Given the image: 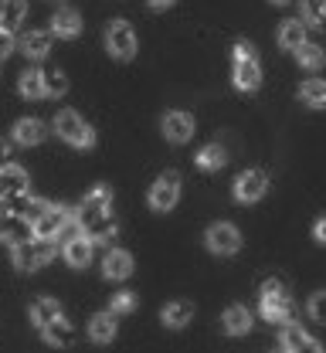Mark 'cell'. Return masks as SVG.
<instances>
[{
  "label": "cell",
  "instance_id": "6da1fadb",
  "mask_svg": "<svg viewBox=\"0 0 326 353\" xmlns=\"http://www.w3.org/2000/svg\"><path fill=\"white\" fill-rule=\"evenodd\" d=\"M234 85L241 92H255L262 85V65H258V54L248 41L234 44Z\"/></svg>",
  "mask_w": 326,
  "mask_h": 353
},
{
  "label": "cell",
  "instance_id": "7a4b0ae2",
  "mask_svg": "<svg viewBox=\"0 0 326 353\" xmlns=\"http://www.w3.org/2000/svg\"><path fill=\"white\" fill-rule=\"evenodd\" d=\"M54 130H58V136H61L65 143H72V146H79V150H89L95 143L92 126H89L79 112H72V109H61V112L54 116Z\"/></svg>",
  "mask_w": 326,
  "mask_h": 353
},
{
  "label": "cell",
  "instance_id": "3957f363",
  "mask_svg": "<svg viewBox=\"0 0 326 353\" xmlns=\"http://www.w3.org/2000/svg\"><path fill=\"white\" fill-rule=\"evenodd\" d=\"M292 312H296V306H292V299L285 296L282 282L269 279V282L262 285V316H265L269 323H289Z\"/></svg>",
  "mask_w": 326,
  "mask_h": 353
},
{
  "label": "cell",
  "instance_id": "277c9868",
  "mask_svg": "<svg viewBox=\"0 0 326 353\" xmlns=\"http://www.w3.org/2000/svg\"><path fill=\"white\" fill-rule=\"evenodd\" d=\"M51 259H54V241H45V238H31V241L14 248V265L21 272H34V268H41Z\"/></svg>",
  "mask_w": 326,
  "mask_h": 353
},
{
  "label": "cell",
  "instance_id": "5b68a950",
  "mask_svg": "<svg viewBox=\"0 0 326 353\" xmlns=\"http://www.w3.org/2000/svg\"><path fill=\"white\" fill-rule=\"evenodd\" d=\"M105 48H109L112 58L130 61V58L136 54V34H133V28H130L126 21H112V24L105 28Z\"/></svg>",
  "mask_w": 326,
  "mask_h": 353
},
{
  "label": "cell",
  "instance_id": "8992f818",
  "mask_svg": "<svg viewBox=\"0 0 326 353\" xmlns=\"http://www.w3.org/2000/svg\"><path fill=\"white\" fill-rule=\"evenodd\" d=\"M181 201V174L167 170L153 187H150V208L153 211H170Z\"/></svg>",
  "mask_w": 326,
  "mask_h": 353
},
{
  "label": "cell",
  "instance_id": "52a82bcc",
  "mask_svg": "<svg viewBox=\"0 0 326 353\" xmlns=\"http://www.w3.org/2000/svg\"><path fill=\"white\" fill-rule=\"evenodd\" d=\"M79 231L82 238L89 241H112L116 238V218L109 211H99V214H79Z\"/></svg>",
  "mask_w": 326,
  "mask_h": 353
},
{
  "label": "cell",
  "instance_id": "ba28073f",
  "mask_svg": "<svg viewBox=\"0 0 326 353\" xmlns=\"http://www.w3.org/2000/svg\"><path fill=\"white\" fill-rule=\"evenodd\" d=\"M204 241H207V248L214 252V255H234L238 248H241V234H238V228L234 224H211L207 228V234H204Z\"/></svg>",
  "mask_w": 326,
  "mask_h": 353
},
{
  "label": "cell",
  "instance_id": "9c48e42d",
  "mask_svg": "<svg viewBox=\"0 0 326 353\" xmlns=\"http://www.w3.org/2000/svg\"><path fill=\"white\" fill-rule=\"evenodd\" d=\"M265 190H269V176H265V170H245V174L234 180V197H238L241 204L262 201Z\"/></svg>",
  "mask_w": 326,
  "mask_h": 353
},
{
  "label": "cell",
  "instance_id": "30bf717a",
  "mask_svg": "<svg viewBox=\"0 0 326 353\" xmlns=\"http://www.w3.org/2000/svg\"><path fill=\"white\" fill-rule=\"evenodd\" d=\"M28 194V174L21 167H3L0 170V204H14V201H24Z\"/></svg>",
  "mask_w": 326,
  "mask_h": 353
},
{
  "label": "cell",
  "instance_id": "8fae6325",
  "mask_svg": "<svg viewBox=\"0 0 326 353\" xmlns=\"http://www.w3.org/2000/svg\"><path fill=\"white\" fill-rule=\"evenodd\" d=\"M72 221L68 214V208H48L41 218L34 221V238H45V241H54L61 231H65V224Z\"/></svg>",
  "mask_w": 326,
  "mask_h": 353
},
{
  "label": "cell",
  "instance_id": "7c38bea8",
  "mask_svg": "<svg viewBox=\"0 0 326 353\" xmlns=\"http://www.w3.org/2000/svg\"><path fill=\"white\" fill-rule=\"evenodd\" d=\"M282 347H285V353H323V347L303 326H285L282 330Z\"/></svg>",
  "mask_w": 326,
  "mask_h": 353
},
{
  "label": "cell",
  "instance_id": "4fadbf2b",
  "mask_svg": "<svg viewBox=\"0 0 326 353\" xmlns=\"http://www.w3.org/2000/svg\"><path fill=\"white\" fill-rule=\"evenodd\" d=\"M102 275H105V279H112V282L130 279V275H133V255H130V252H123V248H112V252L102 259Z\"/></svg>",
  "mask_w": 326,
  "mask_h": 353
},
{
  "label": "cell",
  "instance_id": "5bb4252c",
  "mask_svg": "<svg viewBox=\"0 0 326 353\" xmlns=\"http://www.w3.org/2000/svg\"><path fill=\"white\" fill-rule=\"evenodd\" d=\"M163 136L170 143H187L194 136V116H187V112H167L163 116Z\"/></svg>",
  "mask_w": 326,
  "mask_h": 353
},
{
  "label": "cell",
  "instance_id": "9a60e30c",
  "mask_svg": "<svg viewBox=\"0 0 326 353\" xmlns=\"http://www.w3.org/2000/svg\"><path fill=\"white\" fill-rule=\"evenodd\" d=\"M0 228H3V238H7L14 248L34 238V224H31V221H24L21 214H7V218L0 221Z\"/></svg>",
  "mask_w": 326,
  "mask_h": 353
},
{
  "label": "cell",
  "instance_id": "2e32d148",
  "mask_svg": "<svg viewBox=\"0 0 326 353\" xmlns=\"http://www.w3.org/2000/svg\"><path fill=\"white\" fill-rule=\"evenodd\" d=\"M41 336H45L51 347H72L79 333H75V326H72V323H68L65 316H58L54 323H48L45 330H41Z\"/></svg>",
  "mask_w": 326,
  "mask_h": 353
},
{
  "label": "cell",
  "instance_id": "e0dca14e",
  "mask_svg": "<svg viewBox=\"0 0 326 353\" xmlns=\"http://www.w3.org/2000/svg\"><path fill=\"white\" fill-rule=\"evenodd\" d=\"M65 262L72 265V268H85V265L92 262V241L82 238V234H75L72 241H65Z\"/></svg>",
  "mask_w": 326,
  "mask_h": 353
},
{
  "label": "cell",
  "instance_id": "ac0fdd59",
  "mask_svg": "<svg viewBox=\"0 0 326 353\" xmlns=\"http://www.w3.org/2000/svg\"><path fill=\"white\" fill-rule=\"evenodd\" d=\"M51 31H54L58 38H75V34L82 31V17H79V10H72V7L58 10V14L51 17Z\"/></svg>",
  "mask_w": 326,
  "mask_h": 353
},
{
  "label": "cell",
  "instance_id": "d6986e66",
  "mask_svg": "<svg viewBox=\"0 0 326 353\" xmlns=\"http://www.w3.org/2000/svg\"><path fill=\"white\" fill-rule=\"evenodd\" d=\"M48 136V126L41 119H21L17 126H14V139L21 143V146H34V143H41Z\"/></svg>",
  "mask_w": 326,
  "mask_h": 353
},
{
  "label": "cell",
  "instance_id": "ffe728a7",
  "mask_svg": "<svg viewBox=\"0 0 326 353\" xmlns=\"http://www.w3.org/2000/svg\"><path fill=\"white\" fill-rule=\"evenodd\" d=\"M190 316H194V306H190L187 299H177V303L163 306V312H160L163 326H170V330H181V326H187V323H190Z\"/></svg>",
  "mask_w": 326,
  "mask_h": 353
},
{
  "label": "cell",
  "instance_id": "44dd1931",
  "mask_svg": "<svg viewBox=\"0 0 326 353\" xmlns=\"http://www.w3.org/2000/svg\"><path fill=\"white\" fill-rule=\"evenodd\" d=\"M24 14H28L24 0H3V14H0V31H3V34H14V31L21 28Z\"/></svg>",
  "mask_w": 326,
  "mask_h": 353
},
{
  "label": "cell",
  "instance_id": "7402d4cb",
  "mask_svg": "<svg viewBox=\"0 0 326 353\" xmlns=\"http://www.w3.org/2000/svg\"><path fill=\"white\" fill-rule=\"evenodd\" d=\"M292 54H296V61H299V68H303V72H320V68H323V61H326L323 48H320V44H309V41L303 44V48H296Z\"/></svg>",
  "mask_w": 326,
  "mask_h": 353
},
{
  "label": "cell",
  "instance_id": "603a6c76",
  "mask_svg": "<svg viewBox=\"0 0 326 353\" xmlns=\"http://www.w3.org/2000/svg\"><path fill=\"white\" fill-rule=\"evenodd\" d=\"M21 51L28 58H45L48 51H51V31H31V34H24L21 38Z\"/></svg>",
  "mask_w": 326,
  "mask_h": 353
},
{
  "label": "cell",
  "instance_id": "cb8c5ba5",
  "mask_svg": "<svg viewBox=\"0 0 326 353\" xmlns=\"http://www.w3.org/2000/svg\"><path fill=\"white\" fill-rule=\"evenodd\" d=\"M61 316V306L54 303V299H34L31 303V323L38 326V330H45L48 323H54Z\"/></svg>",
  "mask_w": 326,
  "mask_h": 353
},
{
  "label": "cell",
  "instance_id": "d4e9b609",
  "mask_svg": "<svg viewBox=\"0 0 326 353\" xmlns=\"http://www.w3.org/2000/svg\"><path fill=\"white\" fill-rule=\"evenodd\" d=\"M279 44L285 51L303 48V44H306V24H303V21H285L279 28Z\"/></svg>",
  "mask_w": 326,
  "mask_h": 353
},
{
  "label": "cell",
  "instance_id": "484cf974",
  "mask_svg": "<svg viewBox=\"0 0 326 353\" xmlns=\"http://www.w3.org/2000/svg\"><path fill=\"white\" fill-rule=\"evenodd\" d=\"M225 330L232 333V336H241V333H248L252 330V312L245 306H228V312H225Z\"/></svg>",
  "mask_w": 326,
  "mask_h": 353
},
{
  "label": "cell",
  "instance_id": "4316f807",
  "mask_svg": "<svg viewBox=\"0 0 326 353\" xmlns=\"http://www.w3.org/2000/svg\"><path fill=\"white\" fill-rule=\"evenodd\" d=\"M225 163H228V153H225L221 143H207V146L197 153V167H201V170H221Z\"/></svg>",
  "mask_w": 326,
  "mask_h": 353
},
{
  "label": "cell",
  "instance_id": "83f0119b",
  "mask_svg": "<svg viewBox=\"0 0 326 353\" xmlns=\"http://www.w3.org/2000/svg\"><path fill=\"white\" fill-rule=\"evenodd\" d=\"M299 99L313 109H326V82L323 79H306L299 85Z\"/></svg>",
  "mask_w": 326,
  "mask_h": 353
},
{
  "label": "cell",
  "instance_id": "f1b7e54d",
  "mask_svg": "<svg viewBox=\"0 0 326 353\" xmlns=\"http://www.w3.org/2000/svg\"><path fill=\"white\" fill-rule=\"evenodd\" d=\"M89 336H92L95 343H112V336H116V316L112 312L95 316L92 323H89Z\"/></svg>",
  "mask_w": 326,
  "mask_h": 353
},
{
  "label": "cell",
  "instance_id": "f546056e",
  "mask_svg": "<svg viewBox=\"0 0 326 353\" xmlns=\"http://www.w3.org/2000/svg\"><path fill=\"white\" fill-rule=\"evenodd\" d=\"M303 24L326 31V0H303Z\"/></svg>",
  "mask_w": 326,
  "mask_h": 353
},
{
  "label": "cell",
  "instance_id": "4dcf8cb0",
  "mask_svg": "<svg viewBox=\"0 0 326 353\" xmlns=\"http://www.w3.org/2000/svg\"><path fill=\"white\" fill-rule=\"evenodd\" d=\"M17 92H21L24 99H45V85H41V72H38V68H28V72L21 75V82H17Z\"/></svg>",
  "mask_w": 326,
  "mask_h": 353
},
{
  "label": "cell",
  "instance_id": "1f68e13d",
  "mask_svg": "<svg viewBox=\"0 0 326 353\" xmlns=\"http://www.w3.org/2000/svg\"><path fill=\"white\" fill-rule=\"evenodd\" d=\"M109 201H112V194H109V187H95L92 194L82 201V208H79V214H99V211H109Z\"/></svg>",
  "mask_w": 326,
  "mask_h": 353
},
{
  "label": "cell",
  "instance_id": "d6a6232c",
  "mask_svg": "<svg viewBox=\"0 0 326 353\" xmlns=\"http://www.w3.org/2000/svg\"><path fill=\"white\" fill-rule=\"evenodd\" d=\"M41 85H45V95H65L68 92V79L58 68H51V72H41Z\"/></svg>",
  "mask_w": 326,
  "mask_h": 353
},
{
  "label": "cell",
  "instance_id": "836d02e7",
  "mask_svg": "<svg viewBox=\"0 0 326 353\" xmlns=\"http://www.w3.org/2000/svg\"><path fill=\"white\" fill-rule=\"evenodd\" d=\"M48 208H51L48 201H41V197H31V201H24V204H21V218H24V221H31V224H34V221L41 218V214H45Z\"/></svg>",
  "mask_w": 326,
  "mask_h": 353
},
{
  "label": "cell",
  "instance_id": "e575fe53",
  "mask_svg": "<svg viewBox=\"0 0 326 353\" xmlns=\"http://www.w3.org/2000/svg\"><path fill=\"white\" fill-rule=\"evenodd\" d=\"M133 309H136V296H133V292H116V296H112V309H109L112 316H126V312H133Z\"/></svg>",
  "mask_w": 326,
  "mask_h": 353
},
{
  "label": "cell",
  "instance_id": "d590c367",
  "mask_svg": "<svg viewBox=\"0 0 326 353\" xmlns=\"http://www.w3.org/2000/svg\"><path fill=\"white\" fill-rule=\"evenodd\" d=\"M309 316L316 323H326V292H313L309 296Z\"/></svg>",
  "mask_w": 326,
  "mask_h": 353
},
{
  "label": "cell",
  "instance_id": "8d00e7d4",
  "mask_svg": "<svg viewBox=\"0 0 326 353\" xmlns=\"http://www.w3.org/2000/svg\"><path fill=\"white\" fill-rule=\"evenodd\" d=\"M10 51H14V34H3V31H0V61H3Z\"/></svg>",
  "mask_w": 326,
  "mask_h": 353
},
{
  "label": "cell",
  "instance_id": "74e56055",
  "mask_svg": "<svg viewBox=\"0 0 326 353\" xmlns=\"http://www.w3.org/2000/svg\"><path fill=\"white\" fill-rule=\"evenodd\" d=\"M7 163H10V143H7V139L0 136V170H3Z\"/></svg>",
  "mask_w": 326,
  "mask_h": 353
},
{
  "label": "cell",
  "instance_id": "f35d334b",
  "mask_svg": "<svg viewBox=\"0 0 326 353\" xmlns=\"http://www.w3.org/2000/svg\"><path fill=\"white\" fill-rule=\"evenodd\" d=\"M313 234H316V241H320V245H326V218H320V221H316V228H313Z\"/></svg>",
  "mask_w": 326,
  "mask_h": 353
},
{
  "label": "cell",
  "instance_id": "ab89813d",
  "mask_svg": "<svg viewBox=\"0 0 326 353\" xmlns=\"http://www.w3.org/2000/svg\"><path fill=\"white\" fill-rule=\"evenodd\" d=\"M146 3H150V7H153V10H163V7H170V3H174V0H146Z\"/></svg>",
  "mask_w": 326,
  "mask_h": 353
},
{
  "label": "cell",
  "instance_id": "60d3db41",
  "mask_svg": "<svg viewBox=\"0 0 326 353\" xmlns=\"http://www.w3.org/2000/svg\"><path fill=\"white\" fill-rule=\"evenodd\" d=\"M272 3H289V0H272Z\"/></svg>",
  "mask_w": 326,
  "mask_h": 353
},
{
  "label": "cell",
  "instance_id": "b9f144b4",
  "mask_svg": "<svg viewBox=\"0 0 326 353\" xmlns=\"http://www.w3.org/2000/svg\"><path fill=\"white\" fill-rule=\"evenodd\" d=\"M0 14H3V0H0Z\"/></svg>",
  "mask_w": 326,
  "mask_h": 353
},
{
  "label": "cell",
  "instance_id": "7bdbcfd3",
  "mask_svg": "<svg viewBox=\"0 0 326 353\" xmlns=\"http://www.w3.org/2000/svg\"><path fill=\"white\" fill-rule=\"evenodd\" d=\"M0 238H3V228H0Z\"/></svg>",
  "mask_w": 326,
  "mask_h": 353
}]
</instances>
